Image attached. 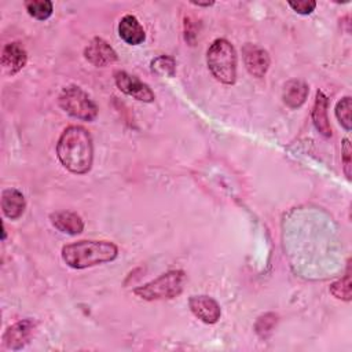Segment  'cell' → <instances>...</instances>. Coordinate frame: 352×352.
<instances>
[{
  "mask_svg": "<svg viewBox=\"0 0 352 352\" xmlns=\"http://www.w3.org/2000/svg\"><path fill=\"white\" fill-rule=\"evenodd\" d=\"M56 155L60 164L72 173H87L94 160L91 133L81 125L67 126L56 143Z\"/></svg>",
  "mask_w": 352,
  "mask_h": 352,
  "instance_id": "6da1fadb",
  "label": "cell"
},
{
  "mask_svg": "<svg viewBox=\"0 0 352 352\" xmlns=\"http://www.w3.org/2000/svg\"><path fill=\"white\" fill-rule=\"evenodd\" d=\"M118 248L110 241H77L62 248V258L70 268L82 270L113 261Z\"/></svg>",
  "mask_w": 352,
  "mask_h": 352,
  "instance_id": "7a4b0ae2",
  "label": "cell"
},
{
  "mask_svg": "<svg viewBox=\"0 0 352 352\" xmlns=\"http://www.w3.org/2000/svg\"><path fill=\"white\" fill-rule=\"evenodd\" d=\"M206 62L213 77L232 85L236 80V52L234 45L226 38H216L206 52Z\"/></svg>",
  "mask_w": 352,
  "mask_h": 352,
  "instance_id": "3957f363",
  "label": "cell"
},
{
  "mask_svg": "<svg viewBox=\"0 0 352 352\" xmlns=\"http://www.w3.org/2000/svg\"><path fill=\"white\" fill-rule=\"evenodd\" d=\"M187 275L182 270H170L158 278L136 287L133 290L135 296L146 301L157 300H170L177 297L186 285Z\"/></svg>",
  "mask_w": 352,
  "mask_h": 352,
  "instance_id": "277c9868",
  "label": "cell"
},
{
  "mask_svg": "<svg viewBox=\"0 0 352 352\" xmlns=\"http://www.w3.org/2000/svg\"><path fill=\"white\" fill-rule=\"evenodd\" d=\"M58 102L62 110L74 118L82 121H94L98 116V106L95 102L88 96L85 91L77 85L63 88Z\"/></svg>",
  "mask_w": 352,
  "mask_h": 352,
  "instance_id": "5b68a950",
  "label": "cell"
},
{
  "mask_svg": "<svg viewBox=\"0 0 352 352\" xmlns=\"http://www.w3.org/2000/svg\"><path fill=\"white\" fill-rule=\"evenodd\" d=\"M114 81L121 92H124L128 96H132L136 100L148 103L155 99L154 92L146 82L124 70H117L114 73Z\"/></svg>",
  "mask_w": 352,
  "mask_h": 352,
  "instance_id": "8992f818",
  "label": "cell"
},
{
  "mask_svg": "<svg viewBox=\"0 0 352 352\" xmlns=\"http://www.w3.org/2000/svg\"><path fill=\"white\" fill-rule=\"evenodd\" d=\"M242 59L246 70L253 77H257V78H261L265 76L271 63L268 52L263 47L252 43H248L243 45Z\"/></svg>",
  "mask_w": 352,
  "mask_h": 352,
  "instance_id": "52a82bcc",
  "label": "cell"
},
{
  "mask_svg": "<svg viewBox=\"0 0 352 352\" xmlns=\"http://www.w3.org/2000/svg\"><path fill=\"white\" fill-rule=\"evenodd\" d=\"M85 59L98 67H104L117 62L118 56L114 48L103 38L94 37L84 50Z\"/></svg>",
  "mask_w": 352,
  "mask_h": 352,
  "instance_id": "ba28073f",
  "label": "cell"
},
{
  "mask_svg": "<svg viewBox=\"0 0 352 352\" xmlns=\"http://www.w3.org/2000/svg\"><path fill=\"white\" fill-rule=\"evenodd\" d=\"M36 323L32 319H23L11 324L3 334V342L8 349L18 351L23 348L33 336Z\"/></svg>",
  "mask_w": 352,
  "mask_h": 352,
  "instance_id": "9c48e42d",
  "label": "cell"
},
{
  "mask_svg": "<svg viewBox=\"0 0 352 352\" xmlns=\"http://www.w3.org/2000/svg\"><path fill=\"white\" fill-rule=\"evenodd\" d=\"M188 307L195 318L206 324H213L220 319L221 309L216 300L209 296H192L188 300Z\"/></svg>",
  "mask_w": 352,
  "mask_h": 352,
  "instance_id": "30bf717a",
  "label": "cell"
},
{
  "mask_svg": "<svg viewBox=\"0 0 352 352\" xmlns=\"http://www.w3.org/2000/svg\"><path fill=\"white\" fill-rule=\"evenodd\" d=\"M28 62V54L23 45L18 41H12L4 45L1 51V65L8 74H15L25 67Z\"/></svg>",
  "mask_w": 352,
  "mask_h": 352,
  "instance_id": "8fae6325",
  "label": "cell"
},
{
  "mask_svg": "<svg viewBox=\"0 0 352 352\" xmlns=\"http://www.w3.org/2000/svg\"><path fill=\"white\" fill-rule=\"evenodd\" d=\"M51 224L60 232L69 235H77L84 230L82 219L70 210H58L50 214Z\"/></svg>",
  "mask_w": 352,
  "mask_h": 352,
  "instance_id": "7c38bea8",
  "label": "cell"
},
{
  "mask_svg": "<svg viewBox=\"0 0 352 352\" xmlns=\"http://www.w3.org/2000/svg\"><path fill=\"white\" fill-rule=\"evenodd\" d=\"M118 34L122 41L129 45H139L144 41L146 33L136 16L128 14L124 15L118 22Z\"/></svg>",
  "mask_w": 352,
  "mask_h": 352,
  "instance_id": "4fadbf2b",
  "label": "cell"
},
{
  "mask_svg": "<svg viewBox=\"0 0 352 352\" xmlns=\"http://www.w3.org/2000/svg\"><path fill=\"white\" fill-rule=\"evenodd\" d=\"M26 208L23 194L16 188H6L1 192V210L11 220L19 219Z\"/></svg>",
  "mask_w": 352,
  "mask_h": 352,
  "instance_id": "5bb4252c",
  "label": "cell"
},
{
  "mask_svg": "<svg viewBox=\"0 0 352 352\" xmlns=\"http://www.w3.org/2000/svg\"><path fill=\"white\" fill-rule=\"evenodd\" d=\"M327 106H329L327 96L322 91H318L315 96V103L312 107V122L316 131L324 138L331 136V126L327 118Z\"/></svg>",
  "mask_w": 352,
  "mask_h": 352,
  "instance_id": "9a60e30c",
  "label": "cell"
},
{
  "mask_svg": "<svg viewBox=\"0 0 352 352\" xmlns=\"http://www.w3.org/2000/svg\"><path fill=\"white\" fill-rule=\"evenodd\" d=\"M309 88L308 84L302 80H290L285 84L282 99L285 104L290 109H297L307 100Z\"/></svg>",
  "mask_w": 352,
  "mask_h": 352,
  "instance_id": "2e32d148",
  "label": "cell"
},
{
  "mask_svg": "<svg viewBox=\"0 0 352 352\" xmlns=\"http://www.w3.org/2000/svg\"><path fill=\"white\" fill-rule=\"evenodd\" d=\"M25 8L30 16L38 21H45L52 15L54 6L50 0H28Z\"/></svg>",
  "mask_w": 352,
  "mask_h": 352,
  "instance_id": "e0dca14e",
  "label": "cell"
},
{
  "mask_svg": "<svg viewBox=\"0 0 352 352\" xmlns=\"http://www.w3.org/2000/svg\"><path fill=\"white\" fill-rule=\"evenodd\" d=\"M151 70L160 76L173 77L176 70V62L168 55H161L151 60Z\"/></svg>",
  "mask_w": 352,
  "mask_h": 352,
  "instance_id": "ac0fdd59",
  "label": "cell"
},
{
  "mask_svg": "<svg viewBox=\"0 0 352 352\" xmlns=\"http://www.w3.org/2000/svg\"><path fill=\"white\" fill-rule=\"evenodd\" d=\"M351 110H352V102L351 96L342 98L337 104H336V117L338 122L346 129L351 131Z\"/></svg>",
  "mask_w": 352,
  "mask_h": 352,
  "instance_id": "d6986e66",
  "label": "cell"
},
{
  "mask_svg": "<svg viewBox=\"0 0 352 352\" xmlns=\"http://www.w3.org/2000/svg\"><path fill=\"white\" fill-rule=\"evenodd\" d=\"M330 293L338 298V300H344V301H349L351 300V275L349 271L345 274L344 278L333 282L330 285Z\"/></svg>",
  "mask_w": 352,
  "mask_h": 352,
  "instance_id": "ffe728a7",
  "label": "cell"
},
{
  "mask_svg": "<svg viewBox=\"0 0 352 352\" xmlns=\"http://www.w3.org/2000/svg\"><path fill=\"white\" fill-rule=\"evenodd\" d=\"M276 315L275 314H264L263 316H260L254 324V329H256V333L261 337V338H265L268 334L272 333L275 324H276Z\"/></svg>",
  "mask_w": 352,
  "mask_h": 352,
  "instance_id": "44dd1931",
  "label": "cell"
},
{
  "mask_svg": "<svg viewBox=\"0 0 352 352\" xmlns=\"http://www.w3.org/2000/svg\"><path fill=\"white\" fill-rule=\"evenodd\" d=\"M341 157H342V166H344V173L346 176L348 180H351V168H352V147H351V142L349 139H344L342 140V147H341Z\"/></svg>",
  "mask_w": 352,
  "mask_h": 352,
  "instance_id": "7402d4cb",
  "label": "cell"
},
{
  "mask_svg": "<svg viewBox=\"0 0 352 352\" xmlns=\"http://www.w3.org/2000/svg\"><path fill=\"white\" fill-rule=\"evenodd\" d=\"M287 4L293 8V11H296L297 14H301V15H308L311 14L315 7H316V3L314 0H301V1H287Z\"/></svg>",
  "mask_w": 352,
  "mask_h": 352,
  "instance_id": "603a6c76",
  "label": "cell"
},
{
  "mask_svg": "<svg viewBox=\"0 0 352 352\" xmlns=\"http://www.w3.org/2000/svg\"><path fill=\"white\" fill-rule=\"evenodd\" d=\"M191 4L198 6V7H209L213 4V1H206V3H199V1H191Z\"/></svg>",
  "mask_w": 352,
  "mask_h": 352,
  "instance_id": "cb8c5ba5",
  "label": "cell"
}]
</instances>
